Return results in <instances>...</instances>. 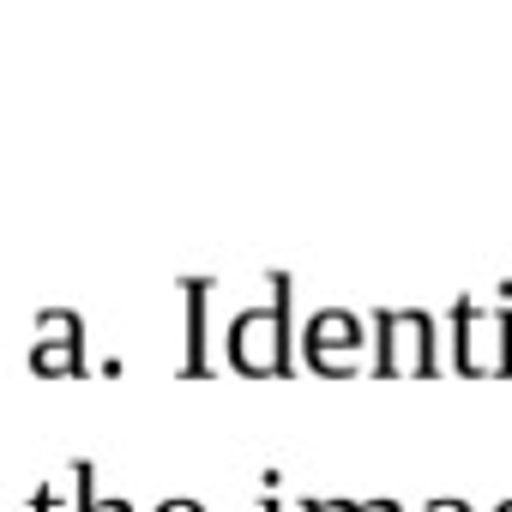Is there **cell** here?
Listing matches in <instances>:
<instances>
[{
	"label": "cell",
	"instance_id": "obj_1",
	"mask_svg": "<svg viewBox=\"0 0 512 512\" xmlns=\"http://www.w3.org/2000/svg\"><path fill=\"white\" fill-rule=\"evenodd\" d=\"M452 368L470 374V380H506L512 374V314L458 302V314H452Z\"/></svg>",
	"mask_w": 512,
	"mask_h": 512
},
{
	"label": "cell",
	"instance_id": "obj_5",
	"mask_svg": "<svg viewBox=\"0 0 512 512\" xmlns=\"http://www.w3.org/2000/svg\"><path fill=\"white\" fill-rule=\"evenodd\" d=\"M308 512H356V506H350V500H314Z\"/></svg>",
	"mask_w": 512,
	"mask_h": 512
},
{
	"label": "cell",
	"instance_id": "obj_4",
	"mask_svg": "<svg viewBox=\"0 0 512 512\" xmlns=\"http://www.w3.org/2000/svg\"><path fill=\"white\" fill-rule=\"evenodd\" d=\"M362 344H368V332H362V320L344 314V308L314 314V326H308V362H314L320 374H356Z\"/></svg>",
	"mask_w": 512,
	"mask_h": 512
},
{
	"label": "cell",
	"instance_id": "obj_7",
	"mask_svg": "<svg viewBox=\"0 0 512 512\" xmlns=\"http://www.w3.org/2000/svg\"><path fill=\"white\" fill-rule=\"evenodd\" d=\"M428 512H470V506H464V500H434Z\"/></svg>",
	"mask_w": 512,
	"mask_h": 512
},
{
	"label": "cell",
	"instance_id": "obj_2",
	"mask_svg": "<svg viewBox=\"0 0 512 512\" xmlns=\"http://www.w3.org/2000/svg\"><path fill=\"white\" fill-rule=\"evenodd\" d=\"M380 374L386 380L434 374V326H428V314H410V308L380 314Z\"/></svg>",
	"mask_w": 512,
	"mask_h": 512
},
{
	"label": "cell",
	"instance_id": "obj_9",
	"mask_svg": "<svg viewBox=\"0 0 512 512\" xmlns=\"http://www.w3.org/2000/svg\"><path fill=\"white\" fill-rule=\"evenodd\" d=\"M97 512H127V506H121V500H103V506H97Z\"/></svg>",
	"mask_w": 512,
	"mask_h": 512
},
{
	"label": "cell",
	"instance_id": "obj_8",
	"mask_svg": "<svg viewBox=\"0 0 512 512\" xmlns=\"http://www.w3.org/2000/svg\"><path fill=\"white\" fill-rule=\"evenodd\" d=\"M163 512H199V506H193V500H169Z\"/></svg>",
	"mask_w": 512,
	"mask_h": 512
},
{
	"label": "cell",
	"instance_id": "obj_10",
	"mask_svg": "<svg viewBox=\"0 0 512 512\" xmlns=\"http://www.w3.org/2000/svg\"><path fill=\"white\" fill-rule=\"evenodd\" d=\"M494 512H512V500H500V506H494Z\"/></svg>",
	"mask_w": 512,
	"mask_h": 512
},
{
	"label": "cell",
	"instance_id": "obj_6",
	"mask_svg": "<svg viewBox=\"0 0 512 512\" xmlns=\"http://www.w3.org/2000/svg\"><path fill=\"white\" fill-rule=\"evenodd\" d=\"M356 512H398V500H368V506H356Z\"/></svg>",
	"mask_w": 512,
	"mask_h": 512
},
{
	"label": "cell",
	"instance_id": "obj_3",
	"mask_svg": "<svg viewBox=\"0 0 512 512\" xmlns=\"http://www.w3.org/2000/svg\"><path fill=\"white\" fill-rule=\"evenodd\" d=\"M229 356L241 374H284V314L278 308H247L229 332Z\"/></svg>",
	"mask_w": 512,
	"mask_h": 512
}]
</instances>
